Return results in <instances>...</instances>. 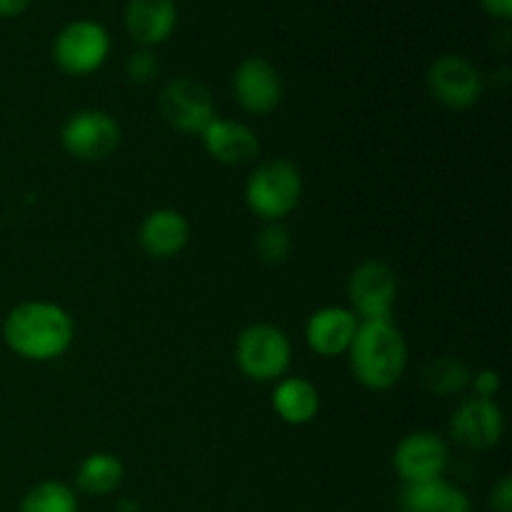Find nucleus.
Listing matches in <instances>:
<instances>
[{
	"mask_svg": "<svg viewBox=\"0 0 512 512\" xmlns=\"http://www.w3.org/2000/svg\"><path fill=\"white\" fill-rule=\"evenodd\" d=\"M3 340L18 358L50 363L73 348L75 320L58 303L25 300L5 315Z\"/></svg>",
	"mask_w": 512,
	"mask_h": 512,
	"instance_id": "f257e3e1",
	"label": "nucleus"
},
{
	"mask_svg": "<svg viewBox=\"0 0 512 512\" xmlns=\"http://www.w3.org/2000/svg\"><path fill=\"white\" fill-rule=\"evenodd\" d=\"M348 358L355 380L383 393L398 385L408 370V340L393 320H360Z\"/></svg>",
	"mask_w": 512,
	"mask_h": 512,
	"instance_id": "f03ea898",
	"label": "nucleus"
},
{
	"mask_svg": "<svg viewBox=\"0 0 512 512\" xmlns=\"http://www.w3.org/2000/svg\"><path fill=\"white\" fill-rule=\"evenodd\" d=\"M303 198V175L285 158L260 163L245 183V205L265 223H280Z\"/></svg>",
	"mask_w": 512,
	"mask_h": 512,
	"instance_id": "7ed1b4c3",
	"label": "nucleus"
},
{
	"mask_svg": "<svg viewBox=\"0 0 512 512\" xmlns=\"http://www.w3.org/2000/svg\"><path fill=\"white\" fill-rule=\"evenodd\" d=\"M235 363L255 383H278L293 363V345L278 325L253 323L235 338Z\"/></svg>",
	"mask_w": 512,
	"mask_h": 512,
	"instance_id": "20e7f679",
	"label": "nucleus"
},
{
	"mask_svg": "<svg viewBox=\"0 0 512 512\" xmlns=\"http://www.w3.org/2000/svg\"><path fill=\"white\" fill-rule=\"evenodd\" d=\"M110 55V33L90 18L63 25L53 40V60L70 78L98 73Z\"/></svg>",
	"mask_w": 512,
	"mask_h": 512,
	"instance_id": "39448f33",
	"label": "nucleus"
},
{
	"mask_svg": "<svg viewBox=\"0 0 512 512\" xmlns=\"http://www.w3.org/2000/svg\"><path fill=\"white\" fill-rule=\"evenodd\" d=\"M60 145L70 158L83 160V163H100L118 150L120 125L105 110H78L65 120L60 130Z\"/></svg>",
	"mask_w": 512,
	"mask_h": 512,
	"instance_id": "423d86ee",
	"label": "nucleus"
},
{
	"mask_svg": "<svg viewBox=\"0 0 512 512\" xmlns=\"http://www.w3.org/2000/svg\"><path fill=\"white\" fill-rule=\"evenodd\" d=\"M348 300L360 320H393L398 275L383 260H363L348 278Z\"/></svg>",
	"mask_w": 512,
	"mask_h": 512,
	"instance_id": "0eeeda50",
	"label": "nucleus"
},
{
	"mask_svg": "<svg viewBox=\"0 0 512 512\" xmlns=\"http://www.w3.org/2000/svg\"><path fill=\"white\" fill-rule=\"evenodd\" d=\"M160 115L170 128L185 135H200L215 120V103L200 80L180 75L160 90Z\"/></svg>",
	"mask_w": 512,
	"mask_h": 512,
	"instance_id": "6e6552de",
	"label": "nucleus"
},
{
	"mask_svg": "<svg viewBox=\"0 0 512 512\" xmlns=\"http://www.w3.org/2000/svg\"><path fill=\"white\" fill-rule=\"evenodd\" d=\"M428 90L445 108L465 110L483 98L485 78L463 55H440L428 68Z\"/></svg>",
	"mask_w": 512,
	"mask_h": 512,
	"instance_id": "1a4fd4ad",
	"label": "nucleus"
},
{
	"mask_svg": "<svg viewBox=\"0 0 512 512\" xmlns=\"http://www.w3.org/2000/svg\"><path fill=\"white\" fill-rule=\"evenodd\" d=\"M448 460V443L438 433L415 430L395 445L393 468L398 478L403 480V485H413L443 478L445 470H448Z\"/></svg>",
	"mask_w": 512,
	"mask_h": 512,
	"instance_id": "9d476101",
	"label": "nucleus"
},
{
	"mask_svg": "<svg viewBox=\"0 0 512 512\" xmlns=\"http://www.w3.org/2000/svg\"><path fill=\"white\" fill-rule=\"evenodd\" d=\"M450 433L455 443L470 450H490L503 440L505 415L495 400L465 398L450 415Z\"/></svg>",
	"mask_w": 512,
	"mask_h": 512,
	"instance_id": "9b49d317",
	"label": "nucleus"
},
{
	"mask_svg": "<svg viewBox=\"0 0 512 512\" xmlns=\"http://www.w3.org/2000/svg\"><path fill=\"white\" fill-rule=\"evenodd\" d=\"M233 95L250 115H268L283 100V78L268 58L250 55L235 68Z\"/></svg>",
	"mask_w": 512,
	"mask_h": 512,
	"instance_id": "f8f14e48",
	"label": "nucleus"
},
{
	"mask_svg": "<svg viewBox=\"0 0 512 512\" xmlns=\"http://www.w3.org/2000/svg\"><path fill=\"white\" fill-rule=\"evenodd\" d=\"M360 318L343 305H325L315 310L305 323V340L308 348L320 358H338L350 350Z\"/></svg>",
	"mask_w": 512,
	"mask_h": 512,
	"instance_id": "ddd939ff",
	"label": "nucleus"
},
{
	"mask_svg": "<svg viewBox=\"0 0 512 512\" xmlns=\"http://www.w3.org/2000/svg\"><path fill=\"white\" fill-rule=\"evenodd\" d=\"M190 240V223L180 210L158 208L140 223L138 243L148 258L170 260L185 250Z\"/></svg>",
	"mask_w": 512,
	"mask_h": 512,
	"instance_id": "4468645a",
	"label": "nucleus"
},
{
	"mask_svg": "<svg viewBox=\"0 0 512 512\" xmlns=\"http://www.w3.org/2000/svg\"><path fill=\"white\" fill-rule=\"evenodd\" d=\"M205 153L223 165H245L258 158L260 140L253 128L238 120L215 118L200 133Z\"/></svg>",
	"mask_w": 512,
	"mask_h": 512,
	"instance_id": "2eb2a0df",
	"label": "nucleus"
},
{
	"mask_svg": "<svg viewBox=\"0 0 512 512\" xmlns=\"http://www.w3.org/2000/svg\"><path fill=\"white\" fill-rule=\"evenodd\" d=\"M178 5L175 0H128L125 28L140 48H155L175 33Z\"/></svg>",
	"mask_w": 512,
	"mask_h": 512,
	"instance_id": "dca6fc26",
	"label": "nucleus"
},
{
	"mask_svg": "<svg viewBox=\"0 0 512 512\" xmlns=\"http://www.w3.org/2000/svg\"><path fill=\"white\" fill-rule=\"evenodd\" d=\"M273 410L283 423L308 425L318 418L320 410V393L308 378L300 375H285L275 383L273 390Z\"/></svg>",
	"mask_w": 512,
	"mask_h": 512,
	"instance_id": "f3484780",
	"label": "nucleus"
},
{
	"mask_svg": "<svg viewBox=\"0 0 512 512\" xmlns=\"http://www.w3.org/2000/svg\"><path fill=\"white\" fill-rule=\"evenodd\" d=\"M403 512H470L468 493L445 478L425 480V483L403 485L400 493Z\"/></svg>",
	"mask_w": 512,
	"mask_h": 512,
	"instance_id": "a211bd4d",
	"label": "nucleus"
},
{
	"mask_svg": "<svg viewBox=\"0 0 512 512\" xmlns=\"http://www.w3.org/2000/svg\"><path fill=\"white\" fill-rule=\"evenodd\" d=\"M123 478V460L115 453L98 450V453H90L80 463L78 473H75V485H78L80 493L93 495V498H105V495H113L123 485Z\"/></svg>",
	"mask_w": 512,
	"mask_h": 512,
	"instance_id": "6ab92c4d",
	"label": "nucleus"
},
{
	"mask_svg": "<svg viewBox=\"0 0 512 512\" xmlns=\"http://www.w3.org/2000/svg\"><path fill=\"white\" fill-rule=\"evenodd\" d=\"M470 380H473V373L455 355H440V358L430 360L423 370L425 390L443 400L465 393L470 388Z\"/></svg>",
	"mask_w": 512,
	"mask_h": 512,
	"instance_id": "aec40b11",
	"label": "nucleus"
},
{
	"mask_svg": "<svg viewBox=\"0 0 512 512\" xmlns=\"http://www.w3.org/2000/svg\"><path fill=\"white\" fill-rule=\"evenodd\" d=\"M78 495L60 480H43L33 485L20 500L18 512H78Z\"/></svg>",
	"mask_w": 512,
	"mask_h": 512,
	"instance_id": "412c9836",
	"label": "nucleus"
},
{
	"mask_svg": "<svg viewBox=\"0 0 512 512\" xmlns=\"http://www.w3.org/2000/svg\"><path fill=\"white\" fill-rule=\"evenodd\" d=\"M293 250V235L285 225L265 223L255 235V253L265 265H280L290 258Z\"/></svg>",
	"mask_w": 512,
	"mask_h": 512,
	"instance_id": "4be33fe9",
	"label": "nucleus"
},
{
	"mask_svg": "<svg viewBox=\"0 0 512 512\" xmlns=\"http://www.w3.org/2000/svg\"><path fill=\"white\" fill-rule=\"evenodd\" d=\"M125 75L135 85L155 83L160 75V58L155 55V50L140 48L135 53H130L128 60H125Z\"/></svg>",
	"mask_w": 512,
	"mask_h": 512,
	"instance_id": "5701e85b",
	"label": "nucleus"
},
{
	"mask_svg": "<svg viewBox=\"0 0 512 512\" xmlns=\"http://www.w3.org/2000/svg\"><path fill=\"white\" fill-rule=\"evenodd\" d=\"M470 388H473L475 398H485V400H495V395L500 393V375L498 370H478L470 380Z\"/></svg>",
	"mask_w": 512,
	"mask_h": 512,
	"instance_id": "b1692460",
	"label": "nucleus"
},
{
	"mask_svg": "<svg viewBox=\"0 0 512 512\" xmlns=\"http://www.w3.org/2000/svg\"><path fill=\"white\" fill-rule=\"evenodd\" d=\"M490 508L493 512H512V480L508 475H503L490 490Z\"/></svg>",
	"mask_w": 512,
	"mask_h": 512,
	"instance_id": "393cba45",
	"label": "nucleus"
},
{
	"mask_svg": "<svg viewBox=\"0 0 512 512\" xmlns=\"http://www.w3.org/2000/svg\"><path fill=\"white\" fill-rule=\"evenodd\" d=\"M483 10L493 18L510 20L512 18V0H480Z\"/></svg>",
	"mask_w": 512,
	"mask_h": 512,
	"instance_id": "a878e982",
	"label": "nucleus"
},
{
	"mask_svg": "<svg viewBox=\"0 0 512 512\" xmlns=\"http://www.w3.org/2000/svg\"><path fill=\"white\" fill-rule=\"evenodd\" d=\"M33 0H0V18H18L30 8Z\"/></svg>",
	"mask_w": 512,
	"mask_h": 512,
	"instance_id": "bb28decb",
	"label": "nucleus"
},
{
	"mask_svg": "<svg viewBox=\"0 0 512 512\" xmlns=\"http://www.w3.org/2000/svg\"><path fill=\"white\" fill-rule=\"evenodd\" d=\"M115 512H140V503L138 500H120Z\"/></svg>",
	"mask_w": 512,
	"mask_h": 512,
	"instance_id": "cd10ccee",
	"label": "nucleus"
}]
</instances>
